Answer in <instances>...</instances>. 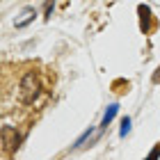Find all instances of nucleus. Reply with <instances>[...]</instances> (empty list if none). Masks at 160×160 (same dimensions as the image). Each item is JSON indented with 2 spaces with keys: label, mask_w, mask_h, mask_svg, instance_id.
Listing matches in <instances>:
<instances>
[{
  "label": "nucleus",
  "mask_w": 160,
  "mask_h": 160,
  "mask_svg": "<svg viewBox=\"0 0 160 160\" xmlns=\"http://www.w3.org/2000/svg\"><path fill=\"white\" fill-rule=\"evenodd\" d=\"M39 89H41V85H39V78L34 71H28V73L21 78V82H18V101L21 103H34V98L39 96Z\"/></svg>",
  "instance_id": "1"
},
{
  "label": "nucleus",
  "mask_w": 160,
  "mask_h": 160,
  "mask_svg": "<svg viewBox=\"0 0 160 160\" xmlns=\"http://www.w3.org/2000/svg\"><path fill=\"white\" fill-rule=\"evenodd\" d=\"M18 142H21V135L12 126H2V151L7 156H12L14 151L18 149Z\"/></svg>",
  "instance_id": "2"
},
{
  "label": "nucleus",
  "mask_w": 160,
  "mask_h": 160,
  "mask_svg": "<svg viewBox=\"0 0 160 160\" xmlns=\"http://www.w3.org/2000/svg\"><path fill=\"white\" fill-rule=\"evenodd\" d=\"M140 28H142V32L147 34V32H151L153 30V25H151V9L147 5H140Z\"/></svg>",
  "instance_id": "3"
},
{
  "label": "nucleus",
  "mask_w": 160,
  "mask_h": 160,
  "mask_svg": "<svg viewBox=\"0 0 160 160\" xmlns=\"http://www.w3.org/2000/svg\"><path fill=\"white\" fill-rule=\"evenodd\" d=\"M114 112H117V105H112L110 110H108V114H105V119H103V126H108V123H110V119L114 117Z\"/></svg>",
  "instance_id": "4"
},
{
  "label": "nucleus",
  "mask_w": 160,
  "mask_h": 160,
  "mask_svg": "<svg viewBox=\"0 0 160 160\" xmlns=\"http://www.w3.org/2000/svg\"><path fill=\"white\" fill-rule=\"evenodd\" d=\"M30 18H32V9H28V12L23 14V18H21V21H18L16 25H18V28H21V25H25V23H28V21H30Z\"/></svg>",
  "instance_id": "5"
},
{
  "label": "nucleus",
  "mask_w": 160,
  "mask_h": 160,
  "mask_svg": "<svg viewBox=\"0 0 160 160\" xmlns=\"http://www.w3.org/2000/svg\"><path fill=\"white\" fill-rule=\"evenodd\" d=\"M158 156H160V144H156V149L149 153V158H158Z\"/></svg>",
  "instance_id": "6"
},
{
  "label": "nucleus",
  "mask_w": 160,
  "mask_h": 160,
  "mask_svg": "<svg viewBox=\"0 0 160 160\" xmlns=\"http://www.w3.org/2000/svg\"><path fill=\"white\" fill-rule=\"evenodd\" d=\"M153 82H160V69H158V73L153 76Z\"/></svg>",
  "instance_id": "7"
}]
</instances>
